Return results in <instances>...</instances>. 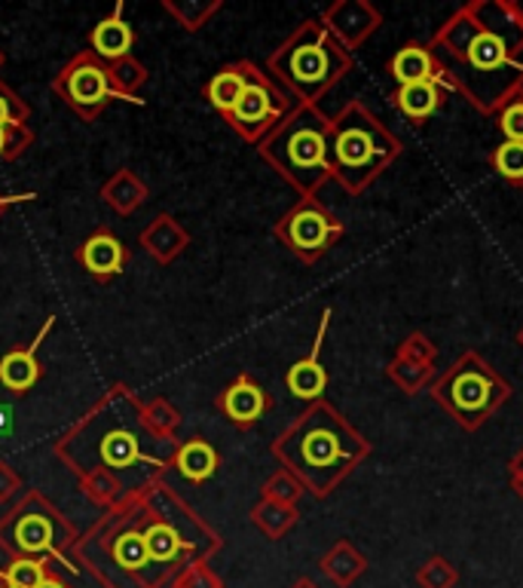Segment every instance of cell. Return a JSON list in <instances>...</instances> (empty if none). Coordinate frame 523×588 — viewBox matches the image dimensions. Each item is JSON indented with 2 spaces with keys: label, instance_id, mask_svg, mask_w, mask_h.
I'll list each match as a JSON object with an SVG mask.
<instances>
[{
  "label": "cell",
  "instance_id": "cell-1",
  "mask_svg": "<svg viewBox=\"0 0 523 588\" xmlns=\"http://www.w3.org/2000/svg\"><path fill=\"white\" fill-rule=\"evenodd\" d=\"M163 445L144 420L139 396L126 384H114L55 442V457L78 475L83 494L107 511L160 481L172 460L160 450Z\"/></svg>",
  "mask_w": 523,
  "mask_h": 588
},
{
  "label": "cell",
  "instance_id": "cell-2",
  "mask_svg": "<svg viewBox=\"0 0 523 588\" xmlns=\"http://www.w3.org/2000/svg\"><path fill=\"white\" fill-rule=\"evenodd\" d=\"M132 509L139 518L144 551L151 558L156 588H178L181 576L196 567V555L208 549V539L199 534V525L166 487L156 481L144 494L132 497Z\"/></svg>",
  "mask_w": 523,
  "mask_h": 588
},
{
  "label": "cell",
  "instance_id": "cell-3",
  "mask_svg": "<svg viewBox=\"0 0 523 588\" xmlns=\"http://www.w3.org/2000/svg\"><path fill=\"white\" fill-rule=\"evenodd\" d=\"M80 534L62 509L40 490H28L13 509L0 518V549L13 561H71ZM71 567V564H68Z\"/></svg>",
  "mask_w": 523,
  "mask_h": 588
},
{
  "label": "cell",
  "instance_id": "cell-4",
  "mask_svg": "<svg viewBox=\"0 0 523 588\" xmlns=\"http://www.w3.org/2000/svg\"><path fill=\"white\" fill-rule=\"evenodd\" d=\"M52 92L62 99L71 111H78L83 120H95L104 114V108L114 102H123L111 87L107 64L92 50L78 52L62 71L52 78Z\"/></svg>",
  "mask_w": 523,
  "mask_h": 588
},
{
  "label": "cell",
  "instance_id": "cell-5",
  "mask_svg": "<svg viewBox=\"0 0 523 588\" xmlns=\"http://www.w3.org/2000/svg\"><path fill=\"white\" fill-rule=\"evenodd\" d=\"M55 328V316H47V322L40 325V332L34 334V341L25 346H16L7 356L0 358V386L13 396H25L28 389H34L40 381V362L38 349Z\"/></svg>",
  "mask_w": 523,
  "mask_h": 588
},
{
  "label": "cell",
  "instance_id": "cell-6",
  "mask_svg": "<svg viewBox=\"0 0 523 588\" xmlns=\"http://www.w3.org/2000/svg\"><path fill=\"white\" fill-rule=\"evenodd\" d=\"M74 257H78V264L90 276H95L99 282H107L126 270L129 249L111 227H99V231L78 245Z\"/></svg>",
  "mask_w": 523,
  "mask_h": 588
},
{
  "label": "cell",
  "instance_id": "cell-7",
  "mask_svg": "<svg viewBox=\"0 0 523 588\" xmlns=\"http://www.w3.org/2000/svg\"><path fill=\"white\" fill-rule=\"evenodd\" d=\"M132 47H135V31L126 22V3H116L114 13L99 19L95 28L90 31V50L104 64H111L116 59L132 55Z\"/></svg>",
  "mask_w": 523,
  "mask_h": 588
},
{
  "label": "cell",
  "instance_id": "cell-8",
  "mask_svg": "<svg viewBox=\"0 0 523 588\" xmlns=\"http://www.w3.org/2000/svg\"><path fill=\"white\" fill-rule=\"evenodd\" d=\"M102 203L120 217H129L139 212L144 200H147V184L132 172V169H120L102 184Z\"/></svg>",
  "mask_w": 523,
  "mask_h": 588
},
{
  "label": "cell",
  "instance_id": "cell-9",
  "mask_svg": "<svg viewBox=\"0 0 523 588\" xmlns=\"http://www.w3.org/2000/svg\"><path fill=\"white\" fill-rule=\"evenodd\" d=\"M276 114H279V108L273 104V95H269L267 87H264L260 80L248 78L243 99L236 102V108H233V114L227 116V120H230L233 126L245 129V132H255V129L267 123L269 116Z\"/></svg>",
  "mask_w": 523,
  "mask_h": 588
},
{
  "label": "cell",
  "instance_id": "cell-10",
  "mask_svg": "<svg viewBox=\"0 0 523 588\" xmlns=\"http://www.w3.org/2000/svg\"><path fill=\"white\" fill-rule=\"evenodd\" d=\"M221 408H224V414H227L233 423L248 426V423H255L257 417L264 414V408H267V396H264V389H260L255 381L239 377V381L221 396Z\"/></svg>",
  "mask_w": 523,
  "mask_h": 588
},
{
  "label": "cell",
  "instance_id": "cell-11",
  "mask_svg": "<svg viewBox=\"0 0 523 588\" xmlns=\"http://www.w3.org/2000/svg\"><path fill=\"white\" fill-rule=\"evenodd\" d=\"M141 245L151 252V255L160 261V264H166V261H175V257L184 252V245H187V233L181 231L178 224H175V217L168 215H156L151 221V227H144L141 231Z\"/></svg>",
  "mask_w": 523,
  "mask_h": 588
},
{
  "label": "cell",
  "instance_id": "cell-12",
  "mask_svg": "<svg viewBox=\"0 0 523 588\" xmlns=\"http://www.w3.org/2000/svg\"><path fill=\"white\" fill-rule=\"evenodd\" d=\"M172 463H175V469H178L187 481L199 485V481H205V478L215 475L217 454L208 442H203V438H191V442H184V445L175 450Z\"/></svg>",
  "mask_w": 523,
  "mask_h": 588
},
{
  "label": "cell",
  "instance_id": "cell-13",
  "mask_svg": "<svg viewBox=\"0 0 523 588\" xmlns=\"http://www.w3.org/2000/svg\"><path fill=\"white\" fill-rule=\"evenodd\" d=\"M245 87H248V74H245V68H224V71L215 74L212 83L205 87V99L215 104L221 114L230 116L236 102L243 99Z\"/></svg>",
  "mask_w": 523,
  "mask_h": 588
},
{
  "label": "cell",
  "instance_id": "cell-14",
  "mask_svg": "<svg viewBox=\"0 0 523 588\" xmlns=\"http://www.w3.org/2000/svg\"><path fill=\"white\" fill-rule=\"evenodd\" d=\"M107 78H111V87H114V92L123 102L144 104V99H139V90L147 83V68L135 55H126V59H116V62L107 64Z\"/></svg>",
  "mask_w": 523,
  "mask_h": 588
},
{
  "label": "cell",
  "instance_id": "cell-15",
  "mask_svg": "<svg viewBox=\"0 0 523 588\" xmlns=\"http://www.w3.org/2000/svg\"><path fill=\"white\" fill-rule=\"evenodd\" d=\"M288 240H291L297 249H316V245L325 243V236H328V221L319 215V212H312V209H304V212H297V215L288 221Z\"/></svg>",
  "mask_w": 523,
  "mask_h": 588
},
{
  "label": "cell",
  "instance_id": "cell-16",
  "mask_svg": "<svg viewBox=\"0 0 523 588\" xmlns=\"http://www.w3.org/2000/svg\"><path fill=\"white\" fill-rule=\"evenodd\" d=\"M285 156H288V163H291L294 169L319 166L321 160H325V141H321L319 132L300 129V132H294L288 144H285Z\"/></svg>",
  "mask_w": 523,
  "mask_h": 588
},
{
  "label": "cell",
  "instance_id": "cell-17",
  "mask_svg": "<svg viewBox=\"0 0 523 588\" xmlns=\"http://www.w3.org/2000/svg\"><path fill=\"white\" fill-rule=\"evenodd\" d=\"M325 384H328V374L321 372L319 346H316L307 362H297L291 372H288V386H291L294 396L312 398L319 396L321 389H325Z\"/></svg>",
  "mask_w": 523,
  "mask_h": 588
},
{
  "label": "cell",
  "instance_id": "cell-18",
  "mask_svg": "<svg viewBox=\"0 0 523 588\" xmlns=\"http://www.w3.org/2000/svg\"><path fill=\"white\" fill-rule=\"evenodd\" d=\"M47 574H50V564L19 558L0 567V588H40Z\"/></svg>",
  "mask_w": 523,
  "mask_h": 588
},
{
  "label": "cell",
  "instance_id": "cell-19",
  "mask_svg": "<svg viewBox=\"0 0 523 588\" xmlns=\"http://www.w3.org/2000/svg\"><path fill=\"white\" fill-rule=\"evenodd\" d=\"M392 71H396L398 83H425V80L432 78V59H429V52L420 50V47H410L398 55L396 62H392Z\"/></svg>",
  "mask_w": 523,
  "mask_h": 588
},
{
  "label": "cell",
  "instance_id": "cell-20",
  "mask_svg": "<svg viewBox=\"0 0 523 588\" xmlns=\"http://www.w3.org/2000/svg\"><path fill=\"white\" fill-rule=\"evenodd\" d=\"M398 104L404 108V114L410 116H425L432 114L438 108V90H434V80H425V83H410L401 90L398 95Z\"/></svg>",
  "mask_w": 523,
  "mask_h": 588
},
{
  "label": "cell",
  "instance_id": "cell-21",
  "mask_svg": "<svg viewBox=\"0 0 523 588\" xmlns=\"http://www.w3.org/2000/svg\"><path fill=\"white\" fill-rule=\"evenodd\" d=\"M486 398H490V386H486L484 377H478V374H462L460 381L453 384V402H457L462 410L484 408Z\"/></svg>",
  "mask_w": 523,
  "mask_h": 588
},
{
  "label": "cell",
  "instance_id": "cell-22",
  "mask_svg": "<svg viewBox=\"0 0 523 588\" xmlns=\"http://www.w3.org/2000/svg\"><path fill=\"white\" fill-rule=\"evenodd\" d=\"M370 154H373V144L361 129H349L337 141V156L343 160V166H365Z\"/></svg>",
  "mask_w": 523,
  "mask_h": 588
},
{
  "label": "cell",
  "instance_id": "cell-23",
  "mask_svg": "<svg viewBox=\"0 0 523 588\" xmlns=\"http://www.w3.org/2000/svg\"><path fill=\"white\" fill-rule=\"evenodd\" d=\"M31 120V104L0 80V126H28Z\"/></svg>",
  "mask_w": 523,
  "mask_h": 588
},
{
  "label": "cell",
  "instance_id": "cell-24",
  "mask_svg": "<svg viewBox=\"0 0 523 588\" xmlns=\"http://www.w3.org/2000/svg\"><path fill=\"white\" fill-rule=\"evenodd\" d=\"M144 420H147V426H151L154 435H160L163 442H172V435H175L181 423L178 410L172 408L168 402H163V398H154V402L144 405Z\"/></svg>",
  "mask_w": 523,
  "mask_h": 588
},
{
  "label": "cell",
  "instance_id": "cell-25",
  "mask_svg": "<svg viewBox=\"0 0 523 588\" xmlns=\"http://www.w3.org/2000/svg\"><path fill=\"white\" fill-rule=\"evenodd\" d=\"M31 144H34L31 126H0V160H3V163L19 160Z\"/></svg>",
  "mask_w": 523,
  "mask_h": 588
},
{
  "label": "cell",
  "instance_id": "cell-26",
  "mask_svg": "<svg viewBox=\"0 0 523 588\" xmlns=\"http://www.w3.org/2000/svg\"><path fill=\"white\" fill-rule=\"evenodd\" d=\"M469 59H472L478 68H499V64L505 62V43H502L496 34H478V38L472 40Z\"/></svg>",
  "mask_w": 523,
  "mask_h": 588
},
{
  "label": "cell",
  "instance_id": "cell-27",
  "mask_svg": "<svg viewBox=\"0 0 523 588\" xmlns=\"http://www.w3.org/2000/svg\"><path fill=\"white\" fill-rule=\"evenodd\" d=\"M291 74L297 80H316L325 74V52L316 50V47H307V50H297L291 59Z\"/></svg>",
  "mask_w": 523,
  "mask_h": 588
},
{
  "label": "cell",
  "instance_id": "cell-28",
  "mask_svg": "<svg viewBox=\"0 0 523 588\" xmlns=\"http://www.w3.org/2000/svg\"><path fill=\"white\" fill-rule=\"evenodd\" d=\"M496 163H499V169H502V175H509V179H521L523 175V141H509V144H502Z\"/></svg>",
  "mask_w": 523,
  "mask_h": 588
},
{
  "label": "cell",
  "instance_id": "cell-29",
  "mask_svg": "<svg viewBox=\"0 0 523 588\" xmlns=\"http://www.w3.org/2000/svg\"><path fill=\"white\" fill-rule=\"evenodd\" d=\"M22 490V475L7 460H0V503H10Z\"/></svg>",
  "mask_w": 523,
  "mask_h": 588
},
{
  "label": "cell",
  "instance_id": "cell-30",
  "mask_svg": "<svg viewBox=\"0 0 523 588\" xmlns=\"http://www.w3.org/2000/svg\"><path fill=\"white\" fill-rule=\"evenodd\" d=\"M502 129L511 141H523V104H511L502 116Z\"/></svg>",
  "mask_w": 523,
  "mask_h": 588
},
{
  "label": "cell",
  "instance_id": "cell-31",
  "mask_svg": "<svg viewBox=\"0 0 523 588\" xmlns=\"http://www.w3.org/2000/svg\"><path fill=\"white\" fill-rule=\"evenodd\" d=\"M307 457L312 463L325 466V463H331L334 457H337V448H334V445H328V448H325V438H316V435H312V438L307 442Z\"/></svg>",
  "mask_w": 523,
  "mask_h": 588
},
{
  "label": "cell",
  "instance_id": "cell-32",
  "mask_svg": "<svg viewBox=\"0 0 523 588\" xmlns=\"http://www.w3.org/2000/svg\"><path fill=\"white\" fill-rule=\"evenodd\" d=\"M178 588H217V582L205 574L203 567H191L187 574L181 576Z\"/></svg>",
  "mask_w": 523,
  "mask_h": 588
},
{
  "label": "cell",
  "instance_id": "cell-33",
  "mask_svg": "<svg viewBox=\"0 0 523 588\" xmlns=\"http://www.w3.org/2000/svg\"><path fill=\"white\" fill-rule=\"evenodd\" d=\"M31 200H38V193H10V196H3V193H0V215H3L10 205L31 203Z\"/></svg>",
  "mask_w": 523,
  "mask_h": 588
},
{
  "label": "cell",
  "instance_id": "cell-34",
  "mask_svg": "<svg viewBox=\"0 0 523 588\" xmlns=\"http://www.w3.org/2000/svg\"><path fill=\"white\" fill-rule=\"evenodd\" d=\"M40 588H71V586H68L59 574H52V567H50V574H47V579L40 582Z\"/></svg>",
  "mask_w": 523,
  "mask_h": 588
},
{
  "label": "cell",
  "instance_id": "cell-35",
  "mask_svg": "<svg viewBox=\"0 0 523 588\" xmlns=\"http://www.w3.org/2000/svg\"><path fill=\"white\" fill-rule=\"evenodd\" d=\"M3 62H7V52L0 50V68H3Z\"/></svg>",
  "mask_w": 523,
  "mask_h": 588
}]
</instances>
